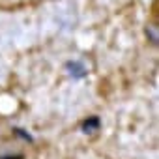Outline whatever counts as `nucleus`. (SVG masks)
<instances>
[{
	"label": "nucleus",
	"mask_w": 159,
	"mask_h": 159,
	"mask_svg": "<svg viewBox=\"0 0 159 159\" xmlns=\"http://www.w3.org/2000/svg\"><path fill=\"white\" fill-rule=\"evenodd\" d=\"M11 131H13V135H17L19 139H23V140H26V142H32V140H34V139H32V135H30L28 131H25L23 127H13Z\"/></svg>",
	"instance_id": "obj_3"
},
{
	"label": "nucleus",
	"mask_w": 159,
	"mask_h": 159,
	"mask_svg": "<svg viewBox=\"0 0 159 159\" xmlns=\"http://www.w3.org/2000/svg\"><path fill=\"white\" fill-rule=\"evenodd\" d=\"M0 159H25V157H23V155H19V153H15V155H11V153H10V155H2Z\"/></svg>",
	"instance_id": "obj_4"
},
{
	"label": "nucleus",
	"mask_w": 159,
	"mask_h": 159,
	"mask_svg": "<svg viewBox=\"0 0 159 159\" xmlns=\"http://www.w3.org/2000/svg\"><path fill=\"white\" fill-rule=\"evenodd\" d=\"M66 71H67V75L73 77V79H84V77L88 75V69H86V66H84L81 60H69V62L66 64Z\"/></svg>",
	"instance_id": "obj_1"
},
{
	"label": "nucleus",
	"mask_w": 159,
	"mask_h": 159,
	"mask_svg": "<svg viewBox=\"0 0 159 159\" xmlns=\"http://www.w3.org/2000/svg\"><path fill=\"white\" fill-rule=\"evenodd\" d=\"M99 125H101V120H99V116H88L84 122H83V125H81V131L83 133H94V131H98L99 129Z\"/></svg>",
	"instance_id": "obj_2"
}]
</instances>
